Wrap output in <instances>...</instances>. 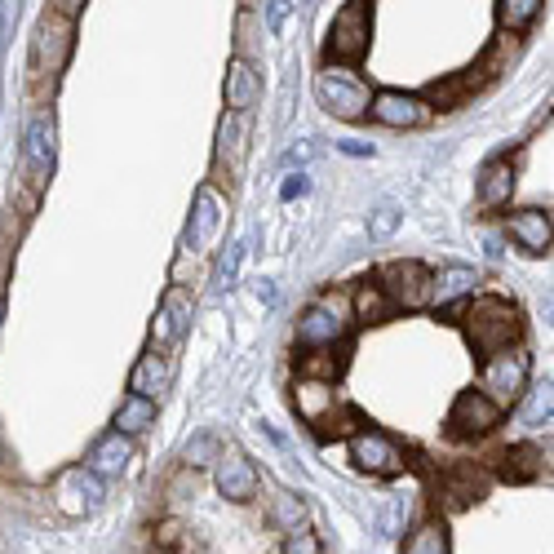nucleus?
<instances>
[{"label":"nucleus","instance_id":"nucleus-16","mask_svg":"<svg viewBox=\"0 0 554 554\" xmlns=\"http://www.w3.org/2000/svg\"><path fill=\"white\" fill-rule=\"evenodd\" d=\"M218 492L227 501H253L258 497V470H253V461L240 457V453L218 457Z\"/></svg>","mask_w":554,"mask_h":554},{"label":"nucleus","instance_id":"nucleus-38","mask_svg":"<svg viewBox=\"0 0 554 554\" xmlns=\"http://www.w3.org/2000/svg\"><path fill=\"white\" fill-rule=\"evenodd\" d=\"M395 222H399V213L391 209V204H382V209H377V218H373V235H391Z\"/></svg>","mask_w":554,"mask_h":554},{"label":"nucleus","instance_id":"nucleus-41","mask_svg":"<svg viewBox=\"0 0 554 554\" xmlns=\"http://www.w3.org/2000/svg\"><path fill=\"white\" fill-rule=\"evenodd\" d=\"M342 151H346V156H373V147H368V142H342Z\"/></svg>","mask_w":554,"mask_h":554},{"label":"nucleus","instance_id":"nucleus-32","mask_svg":"<svg viewBox=\"0 0 554 554\" xmlns=\"http://www.w3.org/2000/svg\"><path fill=\"white\" fill-rule=\"evenodd\" d=\"M550 408H554V391H550V382L546 386H537L528 399V426H546L550 422Z\"/></svg>","mask_w":554,"mask_h":554},{"label":"nucleus","instance_id":"nucleus-25","mask_svg":"<svg viewBox=\"0 0 554 554\" xmlns=\"http://www.w3.org/2000/svg\"><path fill=\"white\" fill-rule=\"evenodd\" d=\"M293 404H297V413H302L306 422H315V417H324L328 408L337 404L333 382H315V377H311L306 386H297V399H293Z\"/></svg>","mask_w":554,"mask_h":554},{"label":"nucleus","instance_id":"nucleus-27","mask_svg":"<svg viewBox=\"0 0 554 554\" xmlns=\"http://www.w3.org/2000/svg\"><path fill=\"white\" fill-rule=\"evenodd\" d=\"M404 554H448V532L439 523H422L413 532V541L404 546Z\"/></svg>","mask_w":554,"mask_h":554},{"label":"nucleus","instance_id":"nucleus-24","mask_svg":"<svg viewBox=\"0 0 554 554\" xmlns=\"http://www.w3.org/2000/svg\"><path fill=\"white\" fill-rule=\"evenodd\" d=\"M537 475H541V453L532 444H519L501 457V479L506 484H532Z\"/></svg>","mask_w":554,"mask_h":554},{"label":"nucleus","instance_id":"nucleus-39","mask_svg":"<svg viewBox=\"0 0 554 554\" xmlns=\"http://www.w3.org/2000/svg\"><path fill=\"white\" fill-rule=\"evenodd\" d=\"M14 14H18V5H14V0H0V45L9 40V27H14Z\"/></svg>","mask_w":554,"mask_h":554},{"label":"nucleus","instance_id":"nucleus-6","mask_svg":"<svg viewBox=\"0 0 554 554\" xmlns=\"http://www.w3.org/2000/svg\"><path fill=\"white\" fill-rule=\"evenodd\" d=\"M377 289L386 293L391 306H408V311H413L430 293V271L422 262H386L382 271H377Z\"/></svg>","mask_w":554,"mask_h":554},{"label":"nucleus","instance_id":"nucleus-26","mask_svg":"<svg viewBox=\"0 0 554 554\" xmlns=\"http://www.w3.org/2000/svg\"><path fill=\"white\" fill-rule=\"evenodd\" d=\"M346 368V351H333V346H315V355H302V373L315 377V382H333Z\"/></svg>","mask_w":554,"mask_h":554},{"label":"nucleus","instance_id":"nucleus-5","mask_svg":"<svg viewBox=\"0 0 554 554\" xmlns=\"http://www.w3.org/2000/svg\"><path fill=\"white\" fill-rule=\"evenodd\" d=\"M528 368H532V359L523 351H497V355H488L479 386H484V395L492 404H510L528 386Z\"/></svg>","mask_w":554,"mask_h":554},{"label":"nucleus","instance_id":"nucleus-21","mask_svg":"<svg viewBox=\"0 0 554 554\" xmlns=\"http://www.w3.org/2000/svg\"><path fill=\"white\" fill-rule=\"evenodd\" d=\"M510 191H515V169L506 160H488L484 173H479V204L497 209V204L510 200Z\"/></svg>","mask_w":554,"mask_h":554},{"label":"nucleus","instance_id":"nucleus-4","mask_svg":"<svg viewBox=\"0 0 554 554\" xmlns=\"http://www.w3.org/2000/svg\"><path fill=\"white\" fill-rule=\"evenodd\" d=\"M191 315H196V297L182 289V284H173L164 293L156 320H151V351H173L191 333Z\"/></svg>","mask_w":554,"mask_h":554},{"label":"nucleus","instance_id":"nucleus-2","mask_svg":"<svg viewBox=\"0 0 554 554\" xmlns=\"http://www.w3.org/2000/svg\"><path fill=\"white\" fill-rule=\"evenodd\" d=\"M368 36H373V14H368V0H351V5L337 9L333 32H328V63H359L368 54Z\"/></svg>","mask_w":554,"mask_h":554},{"label":"nucleus","instance_id":"nucleus-30","mask_svg":"<svg viewBox=\"0 0 554 554\" xmlns=\"http://www.w3.org/2000/svg\"><path fill=\"white\" fill-rule=\"evenodd\" d=\"M537 14L541 0H501V27H510V32H523Z\"/></svg>","mask_w":554,"mask_h":554},{"label":"nucleus","instance_id":"nucleus-34","mask_svg":"<svg viewBox=\"0 0 554 554\" xmlns=\"http://www.w3.org/2000/svg\"><path fill=\"white\" fill-rule=\"evenodd\" d=\"M284 554H324V550H320V537H315V532L293 528L289 541H284Z\"/></svg>","mask_w":554,"mask_h":554},{"label":"nucleus","instance_id":"nucleus-1","mask_svg":"<svg viewBox=\"0 0 554 554\" xmlns=\"http://www.w3.org/2000/svg\"><path fill=\"white\" fill-rule=\"evenodd\" d=\"M519 311L515 302H506V297H479L475 306L466 311V337L470 346H475V355H497V351H510V346L519 342Z\"/></svg>","mask_w":554,"mask_h":554},{"label":"nucleus","instance_id":"nucleus-15","mask_svg":"<svg viewBox=\"0 0 554 554\" xmlns=\"http://www.w3.org/2000/svg\"><path fill=\"white\" fill-rule=\"evenodd\" d=\"M169 386H173V359L164 351H147L138 364H133V373H129V391L133 395L160 399Z\"/></svg>","mask_w":554,"mask_h":554},{"label":"nucleus","instance_id":"nucleus-36","mask_svg":"<svg viewBox=\"0 0 554 554\" xmlns=\"http://www.w3.org/2000/svg\"><path fill=\"white\" fill-rule=\"evenodd\" d=\"M311 191V178L306 173H289V182L280 187V200H297V196H306Z\"/></svg>","mask_w":554,"mask_h":554},{"label":"nucleus","instance_id":"nucleus-31","mask_svg":"<svg viewBox=\"0 0 554 554\" xmlns=\"http://www.w3.org/2000/svg\"><path fill=\"white\" fill-rule=\"evenodd\" d=\"M275 523H280L284 532H293V528H302V519H306V506H302V497H293V492H280L275 497Z\"/></svg>","mask_w":554,"mask_h":554},{"label":"nucleus","instance_id":"nucleus-13","mask_svg":"<svg viewBox=\"0 0 554 554\" xmlns=\"http://www.w3.org/2000/svg\"><path fill=\"white\" fill-rule=\"evenodd\" d=\"M368 111H373L377 125L386 129H417L430 120V107L422 98L413 94H399V89H386V94H377L373 102H368Z\"/></svg>","mask_w":554,"mask_h":554},{"label":"nucleus","instance_id":"nucleus-17","mask_svg":"<svg viewBox=\"0 0 554 554\" xmlns=\"http://www.w3.org/2000/svg\"><path fill=\"white\" fill-rule=\"evenodd\" d=\"M510 240H515L523 253H532V258L550 253V213L546 209L515 213V218H510Z\"/></svg>","mask_w":554,"mask_h":554},{"label":"nucleus","instance_id":"nucleus-40","mask_svg":"<svg viewBox=\"0 0 554 554\" xmlns=\"http://www.w3.org/2000/svg\"><path fill=\"white\" fill-rule=\"evenodd\" d=\"M80 9H85V0H54V14H63V18H76Z\"/></svg>","mask_w":554,"mask_h":554},{"label":"nucleus","instance_id":"nucleus-29","mask_svg":"<svg viewBox=\"0 0 554 554\" xmlns=\"http://www.w3.org/2000/svg\"><path fill=\"white\" fill-rule=\"evenodd\" d=\"M311 426H315V435H320V439H342V435H351V426H359V413H355V408H342V413L333 417V408H328V413L315 417Z\"/></svg>","mask_w":554,"mask_h":554},{"label":"nucleus","instance_id":"nucleus-8","mask_svg":"<svg viewBox=\"0 0 554 554\" xmlns=\"http://www.w3.org/2000/svg\"><path fill=\"white\" fill-rule=\"evenodd\" d=\"M346 306L337 302V297H324V302H315V306H306V315L297 320V342L302 346H333V342H342L346 337Z\"/></svg>","mask_w":554,"mask_h":554},{"label":"nucleus","instance_id":"nucleus-10","mask_svg":"<svg viewBox=\"0 0 554 554\" xmlns=\"http://www.w3.org/2000/svg\"><path fill=\"white\" fill-rule=\"evenodd\" d=\"M67 54H71V18L54 14V18H40L36 27V45H32V58H36V71L45 76H58L67 67Z\"/></svg>","mask_w":554,"mask_h":554},{"label":"nucleus","instance_id":"nucleus-18","mask_svg":"<svg viewBox=\"0 0 554 554\" xmlns=\"http://www.w3.org/2000/svg\"><path fill=\"white\" fill-rule=\"evenodd\" d=\"M258 102H262V76L244 63V58H235L227 67V107L240 111V116H249Z\"/></svg>","mask_w":554,"mask_h":554},{"label":"nucleus","instance_id":"nucleus-42","mask_svg":"<svg viewBox=\"0 0 554 554\" xmlns=\"http://www.w3.org/2000/svg\"><path fill=\"white\" fill-rule=\"evenodd\" d=\"M156 554H169V550H156Z\"/></svg>","mask_w":554,"mask_h":554},{"label":"nucleus","instance_id":"nucleus-22","mask_svg":"<svg viewBox=\"0 0 554 554\" xmlns=\"http://www.w3.org/2000/svg\"><path fill=\"white\" fill-rule=\"evenodd\" d=\"M244 138H249V125H244L240 111H231V116L222 120V129H218V160L227 164L231 173L244 169Z\"/></svg>","mask_w":554,"mask_h":554},{"label":"nucleus","instance_id":"nucleus-14","mask_svg":"<svg viewBox=\"0 0 554 554\" xmlns=\"http://www.w3.org/2000/svg\"><path fill=\"white\" fill-rule=\"evenodd\" d=\"M222 213H227V204L213 187H200L196 196V209H191V227H187V249L191 253H204L213 244V235L222 227Z\"/></svg>","mask_w":554,"mask_h":554},{"label":"nucleus","instance_id":"nucleus-9","mask_svg":"<svg viewBox=\"0 0 554 554\" xmlns=\"http://www.w3.org/2000/svg\"><path fill=\"white\" fill-rule=\"evenodd\" d=\"M315 94H320L324 111H333L337 120L368 116V89H364V80L346 76V71H324L320 85H315Z\"/></svg>","mask_w":554,"mask_h":554},{"label":"nucleus","instance_id":"nucleus-20","mask_svg":"<svg viewBox=\"0 0 554 554\" xmlns=\"http://www.w3.org/2000/svg\"><path fill=\"white\" fill-rule=\"evenodd\" d=\"M129 461H133L129 435L111 430V435H102L94 444V453H89V470H94V475H120V470H129Z\"/></svg>","mask_w":554,"mask_h":554},{"label":"nucleus","instance_id":"nucleus-35","mask_svg":"<svg viewBox=\"0 0 554 554\" xmlns=\"http://www.w3.org/2000/svg\"><path fill=\"white\" fill-rule=\"evenodd\" d=\"M213 448H218V439H213V435H200L196 444L187 448V461H191V466H204V461L213 457Z\"/></svg>","mask_w":554,"mask_h":554},{"label":"nucleus","instance_id":"nucleus-19","mask_svg":"<svg viewBox=\"0 0 554 554\" xmlns=\"http://www.w3.org/2000/svg\"><path fill=\"white\" fill-rule=\"evenodd\" d=\"M475 284H479L475 266H444L439 275H430V293H426V302H435V306H453L457 297L475 293Z\"/></svg>","mask_w":554,"mask_h":554},{"label":"nucleus","instance_id":"nucleus-7","mask_svg":"<svg viewBox=\"0 0 554 554\" xmlns=\"http://www.w3.org/2000/svg\"><path fill=\"white\" fill-rule=\"evenodd\" d=\"M351 461L359 470H368V475H399L408 466L404 448L391 435H382V430H359V435H351Z\"/></svg>","mask_w":554,"mask_h":554},{"label":"nucleus","instance_id":"nucleus-37","mask_svg":"<svg viewBox=\"0 0 554 554\" xmlns=\"http://www.w3.org/2000/svg\"><path fill=\"white\" fill-rule=\"evenodd\" d=\"M289 0H271V5H266V27H271V32H280L284 27V18H289Z\"/></svg>","mask_w":554,"mask_h":554},{"label":"nucleus","instance_id":"nucleus-11","mask_svg":"<svg viewBox=\"0 0 554 554\" xmlns=\"http://www.w3.org/2000/svg\"><path fill=\"white\" fill-rule=\"evenodd\" d=\"M501 422V404H492L484 391H461L448 408V430L453 435H488Z\"/></svg>","mask_w":554,"mask_h":554},{"label":"nucleus","instance_id":"nucleus-33","mask_svg":"<svg viewBox=\"0 0 554 554\" xmlns=\"http://www.w3.org/2000/svg\"><path fill=\"white\" fill-rule=\"evenodd\" d=\"M244 249H249V244H231V253L218 266V289H231V284H235V275H240V262H244Z\"/></svg>","mask_w":554,"mask_h":554},{"label":"nucleus","instance_id":"nucleus-28","mask_svg":"<svg viewBox=\"0 0 554 554\" xmlns=\"http://www.w3.org/2000/svg\"><path fill=\"white\" fill-rule=\"evenodd\" d=\"M355 311H359V320H386L395 306L386 302V293L377 289V284H364V289L355 293Z\"/></svg>","mask_w":554,"mask_h":554},{"label":"nucleus","instance_id":"nucleus-3","mask_svg":"<svg viewBox=\"0 0 554 554\" xmlns=\"http://www.w3.org/2000/svg\"><path fill=\"white\" fill-rule=\"evenodd\" d=\"M102 497H107L102 475H94L89 466H71V470H63V475L54 479V501H58V510H63L67 519L94 515V510L102 506Z\"/></svg>","mask_w":554,"mask_h":554},{"label":"nucleus","instance_id":"nucleus-23","mask_svg":"<svg viewBox=\"0 0 554 554\" xmlns=\"http://www.w3.org/2000/svg\"><path fill=\"white\" fill-rule=\"evenodd\" d=\"M156 426V399L147 395H125L116 408V430L120 435H142V430Z\"/></svg>","mask_w":554,"mask_h":554},{"label":"nucleus","instance_id":"nucleus-12","mask_svg":"<svg viewBox=\"0 0 554 554\" xmlns=\"http://www.w3.org/2000/svg\"><path fill=\"white\" fill-rule=\"evenodd\" d=\"M23 169H27V182H32V187H45L49 169H54V120H49V111H36L32 125H27Z\"/></svg>","mask_w":554,"mask_h":554}]
</instances>
